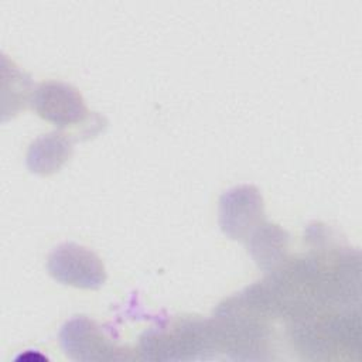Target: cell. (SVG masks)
<instances>
[{
  "label": "cell",
  "instance_id": "ba28073f",
  "mask_svg": "<svg viewBox=\"0 0 362 362\" xmlns=\"http://www.w3.org/2000/svg\"><path fill=\"white\" fill-rule=\"evenodd\" d=\"M34 89L30 75L3 55V120L24 110Z\"/></svg>",
  "mask_w": 362,
  "mask_h": 362
},
{
  "label": "cell",
  "instance_id": "5b68a950",
  "mask_svg": "<svg viewBox=\"0 0 362 362\" xmlns=\"http://www.w3.org/2000/svg\"><path fill=\"white\" fill-rule=\"evenodd\" d=\"M64 352L74 361H119L126 359L123 348L116 346L92 320L81 315L66 321L59 332Z\"/></svg>",
  "mask_w": 362,
  "mask_h": 362
},
{
  "label": "cell",
  "instance_id": "277c9868",
  "mask_svg": "<svg viewBox=\"0 0 362 362\" xmlns=\"http://www.w3.org/2000/svg\"><path fill=\"white\" fill-rule=\"evenodd\" d=\"M30 103L41 119L55 124L59 130L85 123L90 117L81 92L61 81L38 83Z\"/></svg>",
  "mask_w": 362,
  "mask_h": 362
},
{
  "label": "cell",
  "instance_id": "6da1fadb",
  "mask_svg": "<svg viewBox=\"0 0 362 362\" xmlns=\"http://www.w3.org/2000/svg\"><path fill=\"white\" fill-rule=\"evenodd\" d=\"M216 346L211 321L181 318L170 328L146 331L141 352L148 359H189L194 352L211 351Z\"/></svg>",
  "mask_w": 362,
  "mask_h": 362
},
{
  "label": "cell",
  "instance_id": "3957f363",
  "mask_svg": "<svg viewBox=\"0 0 362 362\" xmlns=\"http://www.w3.org/2000/svg\"><path fill=\"white\" fill-rule=\"evenodd\" d=\"M264 222V202L255 185H238L219 198V226L232 240L246 242Z\"/></svg>",
  "mask_w": 362,
  "mask_h": 362
},
{
  "label": "cell",
  "instance_id": "7a4b0ae2",
  "mask_svg": "<svg viewBox=\"0 0 362 362\" xmlns=\"http://www.w3.org/2000/svg\"><path fill=\"white\" fill-rule=\"evenodd\" d=\"M47 269L54 280L76 288L98 290L106 281V270L100 257L93 250L72 242L52 249Z\"/></svg>",
  "mask_w": 362,
  "mask_h": 362
},
{
  "label": "cell",
  "instance_id": "8992f818",
  "mask_svg": "<svg viewBox=\"0 0 362 362\" xmlns=\"http://www.w3.org/2000/svg\"><path fill=\"white\" fill-rule=\"evenodd\" d=\"M74 147L69 134L57 130L37 137L27 151V167L33 174L51 175L72 157Z\"/></svg>",
  "mask_w": 362,
  "mask_h": 362
},
{
  "label": "cell",
  "instance_id": "52a82bcc",
  "mask_svg": "<svg viewBox=\"0 0 362 362\" xmlns=\"http://www.w3.org/2000/svg\"><path fill=\"white\" fill-rule=\"evenodd\" d=\"M247 252L264 273H272L280 267L288 255V233L279 225L263 222L246 240Z\"/></svg>",
  "mask_w": 362,
  "mask_h": 362
}]
</instances>
